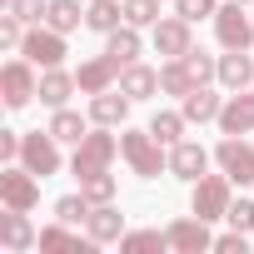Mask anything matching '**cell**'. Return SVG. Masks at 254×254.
<instances>
[{"label": "cell", "instance_id": "2e32d148", "mask_svg": "<svg viewBox=\"0 0 254 254\" xmlns=\"http://www.w3.org/2000/svg\"><path fill=\"white\" fill-rule=\"evenodd\" d=\"M75 80H80L85 95H100V90H115V85H120V65H115L110 55H100V60H85V65L75 70Z\"/></svg>", "mask_w": 254, "mask_h": 254}, {"label": "cell", "instance_id": "f35d334b", "mask_svg": "<svg viewBox=\"0 0 254 254\" xmlns=\"http://www.w3.org/2000/svg\"><path fill=\"white\" fill-rule=\"evenodd\" d=\"M20 140H25L20 130H0V160H5V165L20 160Z\"/></svg>", "mask_w": 254, "mask_h": 254}, {"label": "cell", "instance_id": "5bb4252c", "mask_svg": "<svg viewBox=\"0 0 254 254\" xmlns=\"http://www.w3.org/2000/svg\"><path fill=\"white\" fill-rule=\"evenodd\" d=\"M219 130H224V135H249V130H254V95L234 90V95L224 100V110H219Z\"/></svg>", "mask_w": 254, "mask_h": 254}, {"label": "cell", "instance_id": "603a6c76", "mask_svg": "<svg viewBox=\"0 0 254 254\" xmlns=\"http://www.w3.org/2000/svg\"><path fill=\"white\" fill-rule=\"evenodd\" d=\"M120 90L130 95V100H150V95L160 90V70H150V65H140V60L125 65V70H120Z\"/></svg>", "mask_w": 254, "mask_h": 254}, {"label": "cell", "instance_id": "d4e9b609", "mask_svg": "<svg viewBox=\"0 0 254 254\" xmlns=\"http://www.w3.org/2000/svg\"><path fill=\"white\" fill-rule=\"evenodd\" d=\"M45 130H50V135H55L60 145H80V140L90 135V130H85V120H80L75 110H65V105H60V110L50 115V125H45Z\"/></svg>", "mask_w": 254, "mask_h": 254}, {"label": "cell", "instance_id": "8992f818", "mask_svg": "<svg viewBox=\"0 0 254 254\" xmlns=\"http://www.w3.org/2000/svg\"><path fill=\"white\" fill-rule=\"evenodd\" d=\"M214 35H219L224 50H249L254 45V15H244L239 0H224L214 10Z\"/></svg>", "mask_w": 254, "mask_h": 254}, {"label": "cell", "instance_id": "ac0fdd59", "mask_svg": "<svg viewBox=\"0 0 254 254\" xmlns=\"http://www.w3.org/2000/svg\"><path fill=\"white\" fill-rule=\"evenodd\" d=\"M85 224H90V239H100V244H120V234H125V214L115 209V199L110 204H95Z\"/></svg>", "mask_w": 254, "mask_h": 254}, {"label": "cell", "instance_id": "30bf717a", "mask_svg": "<svg viewBox=\"0 0 254 254\" xmlns=\"http://www.w3.org/2000/svg\"><path fill=\"white\" fill-rule=\"evenodd\" d=\"M165 239H170V249H175V254H199V249H214L209 219H199V214H190V219H175V224L165 229Z\"/></svg>", "mask_w": 254, "mask_h": 254}, {"label": "cell", "instance_id": "8d00e7d4", "mask_svg": "<svg viewBox=\"0 0 254 254\" xmlns=\"http://www.w3.org/2000/svg\"><path fill=\"white\" fill-rule=\"evenodd\" d=\"M175 10L194 25V20H214V10H219V5H214V0H175Z\"/></svg>", "mask_w": 254, "mask_h": 254}, {"label": "cell", "instance_id": "7a4b0ae2", "mask_svg": "<svg viewBox=\"0 0 254 254\" xmlns=\"http://www.w3.org/2000/svg\"><path fill=\"white\" fill-rule=\"evenodd\" d=\"M115 155H120V135H110V125H100V130H90V135L75 145L70 170H75V180H85V175L110 170V165H115Z\"/></svg>", "mask_w": 254, "mask_h": 254}, {"label": "cell", "instance_id": "e0dca14e", "mask_svg": "<svg viewBox=\"0 0 254 254\" xmlns=\"http://www.w3.org/2000/svg\"><path fill=\"white\" fill-rule=\"evenodd\" d=\"M75 90H80V80H75L70 70H60V65H55V70H40V105L60 110V105L75 95Z\"/></svg>", "mask_w": 254, "mask_h": 254}, {"label": "cell", "instance_id": "e575fe53", "mask_svg": "<svg viewBox=\"0 0 254 254\" xmlns=\"http://www.w3.org/2000/svg\"><path fill=\"white\" fill-rule=\"evenodd\" d=\"M20 40H25V20L20 15H0V45H5V50H20Z\"/></svg>", "mask_w": 254, "mask_h": 254}, {"label": "cell", "instance_id": "484cf974", "mask_svg": "<svg viewBox=\"0 0 254 254\" xmlns=\"http://www.w3.org/2000/svg\"><path fill=\"white\" fill-rule=\"evenodd\" d=\"M185 110H155V120H150V135L160 140V145H180L185 140Z\"/></svg>", "mask_w": 254, "mask_h": 254}, {"label": "cell", "instance_id": "d6986e66", "mask_svg": "<svg viewBox=\"0 0 254 254\" xmlns=\"http://www.w3.org/2000/svg\"><path fill=\"white\" fill-rule=\"evenodd\" d=\"M249 80H254V55H249V50L219 55V85H224V90H244Z\"/></svg>", "mask_w": 254, "mask_h": 254}, {"label": "cell", "instance_id": "7c38bea8", "mask_svg": "<svg viewBox=\"0 0 254 254\" xmlns=\"http://www.w3.org/2000/svg\"><path fill=\"white\" fill-rule=\"evenodd\" d=\"M204 170H209V150H204V145H194V140H180V145H170V175H175V180L194 185Z\"/></svg>", "mask_w": 254, "mask_h": 254}, {"label": "cell", "instance_id": "d6a6232c", "mask_svg": "<svg viewBox=\"0 0 254 254\" xmlns=\"http://www.w3.org/2000/svg\"><path fill=\"white\" fill-rule=\"evenodd\" d=\"M80 190H85V199H90V204H110V199H115V175H110V170L85 175V180H80Z\"/></svg>", "mask_w": 254, "mask_h": 254}, {"label": "cell", "instance_id": "9c48e42d", "mask_svg": "<svg viewBox=\"0 0 254 254\" xmlns=\"http://www.w3.org/2000/svg\"><path fill=\"white\" fill-rule=\"evenodd\" d=\"M214 160H219V170H224L234 185H254V145H249L244 135H224V140L214 145Z\"/></svg>", "mask_w": 254, "mask_h": 254}, {"label": "cell", "instance_id": "cb8c5ba5", "mask_svg": "<svg viewBox=\"0 0 254 254\" xmlns=\"http://www.w3.org/2000/svg\"><path fill=\"white\" fill-rule=\"evenodd\" d=\"M85 25L100 30V35L120 30L125 25V0H90V5H85Z\"/></svg>", "mask_w": 254, "mask_h": 254}, {"label": "cell", "instance_id": "4dcf8cb0", "mask_svg": "<svg viewBox=\"0 0 254 254\" xmlns=\"http://www.w3.org/2000/svg\"><path fill=\"white\" fill-rule=\"evenodd\" d=\"M125 25H135V30L160 25V0H125Z\"/></svg>", "mask_w": 254, "mask_h": 254}, {"label": "cell", "instance_id": "277c9868", "mask_svg": "<svg viewBox=\"0 0 254 254\" xmlns=\"http://www.w3.org/2000/svg\"><path fill=\"white\" fill-rule=\"evenodd\" d=\"M20 165L30 170V175H40V180H50V175H60V140L50 135V130H30L25 140H20Z\"/></svg>", "mask_w": 254, "mask_h": 254}, {"label": "cell", "instance_id": "4316f807", "mask_svg": "<svg viewBox=\"0 0 254 254\" xmlns=\"http://www.w3.org/2000/svg\"><path fill=\"white\" fill-rule=\"evenodd\" d=\"M45 25H55L60 35L80 30V25H85V10H80V0H50V10H45Z\"/></svg>", "mask_w": 254, "mask_h": 254}, {"label": "cell", "instance_id": "6da1fadb", "mask_svg": "<svg viewBox=\"0 0 254 254\" xmlns=\"http://www.w3.org/2000/svg\"><path fill=\"white\" fill-rule=\"evenodd\" d=\"M120 155H125V165H130L140 180H155V175L170 170V155H165V145L150 130H120Z\"/></svg>", "mask_w": 254, "mask_h": 254}, {"label": "cell", "instance_id": "8fae6325", "mask_svg": "<svg viewBox=\"0 0 254 254\" xmlns=\"http://www.w3.org/2000/svg\"><path fill=\"white\" fill-rule=\"evenodd\" d=\"M190 50H194V35H190V20H185V15H170V20L155 25V55H165V60H185Z\"/></svg>", "mask_w": 254, "mask_h": 254}, {"label": "cell", "instance_id": "3957f363", "mask_svg": "<svg viewBox=\"0 0 254 254\" xmlns=\"http://www.w3.org/2000/svg\"><path fill=\"white\" fill-rule=\"evenodd\" d=\"M229 185H234L229 175H199V180H194V194H190V214H199V219H224L229 204H234Z\"/></svg>", "mask_w": 254, "mask_h": 254}, {"label": "cell", "instance_id": "52a82bcc", "mask_svg": "<svg viewBox=\"0 0 254 254\" xmlns=\"http://www.w3.org/2000/svg\"><path fill=\"white\" fill-rule=\"evenodd\" d=\"M20 55H25L30 65H40V70H55L70 50H65V35H60L55 25H30L25 40H20Z\"/></svg>", "mask_w": 254, "mask_h": 254}, {"label": "cell", "instance_id": "1f68e13d", "mask_svg": "<svg viewBox=\"0 0 254 254\" xmlns=\"http://www.w3.org/2000/svg\"><path fill=\"white\" fill-rule=\"evenodd\" d=\"M185 70L194 75V85H209V80H219V60H214L209 50H190V55H185Z\"/></svg>", "mask_w": 254, "mask_h": 254}, {"label": "cell", "instance_id": "ab89813d", "mask_svg": "<svg viewBox=\"0 0 254 254\" xmlns=\"http://www.w3.org/2000/svg\"><path fill=\"white\" fill-rule=\"evenodd\" d=\"M239 5H254V0H239Z\"/></svg>", "mask_w": 254, "mask_h": 254}, {"label": "cell", "instance_id": "83f0119b", "mask_svg": "<svg viewBox=\"0 0 254 254\" xmlns=\"http://www.w3.org/2000/svg\"><path fill=\"white\" fill-rule=\"evenodd\" d=\"M155 249H170V239L160 229H130V234H120V254H155Z\"/></svg>", "mask_w": 254, "mask_h": 254}, {"label": "cell", "instance_id": "ffe728a7", "mask_svg": "<svg viewBox=\"0 0 254 254\" xmlns=\"http://www.w3.org/2000/svg\"><path fill=\"white\" fill-rule=\"evenodd\" d=\"M180 110H185V120H190V125H204V120H219L224 100H219L209 85H194V90L185 95V105H180Z\"/></svg>", "mask_w": 254, "mask_h": 254}, {"label": "cell", "instance_id": "4fadbf2b", "mask_svg": "<svg viewBox=\"0 0 254 254\" xmlns=\"http://www.w3.org/2000/svg\"><path fill=\"white\" fill-rule=\"evenodd\" d=\"M0 244H5L10 254H25V249H35V244H40V234L30 229L25 209H5V214H0Z\"/></svg>", "mask_w": 254, "mask_h": 254}, {"label": "cell", "instance_id": "f546056e", "mask_svg": "<svg viewBox=\"0 0 254 254\" xmlns=\"http://www.w3.org/2000/svg\"><path fill=\"white\" fill-rule=\"evenodd\" d=\"M90 209H95V204L85 199V190H80V194H60V199H55V219H60V224H85V219H90Z\"/></svg>", "mask_w": 254, "mask_h": 254}, {"label": "cell", "instance_id": "5b68a950", "mask_svg": "<svg viewBox=\"0 0 254 254\" xmlns=\"http://www.w3.org/2000/svg\"><path fill=\"white\" fill-rule=\"evenodd\" d=\"M0 204L30 214L40 204V175H30L25 165H5V170H0Z\"/></svg>", "mask_w": 254, "mask_h": 254}, {"label": "cell", "instance_id": "ba28073f", "mask_svg": "<svg viewBox=\"0 0 254 254\" xmlns=\"http://www.w3.org/2000/svg\"><path fill=\"white\" fill-rule=\"evenodd\" d=\"M0 95H5V110H25V105L40 95L35 65H30V60H10L5 70H0Z\"/></svg>", "mask_w": 254, "mask_h": 254}, {"label": "cell", "instance_id": "d590c367", "mask_svg": "<svg viewBox=\"0 0 254 254\" xmlns=\"http://www.w3.org/2000/svg\"><path fill=\"white\" fill-rule=\"evenodd\" d=\"M224 219H229V229H244V234H249V229H254V199H244V194H239V199L229 204V214H224Z\"/></svg>", "mask_w": 254, "mask_h": 254}, {"label": "cell", "instance_id": "9a60e30c", "mask_svg": "<svg viewBox=\"0 0 254 254\" xmlns=\"http://www.w3.org/2000/svg\"><path fill=\"white\" fill-rule=\"evenodd\" d=\"M130 95H125V90H100V95H90V120L95 125H110V130H115V125H125V115H130Z\"/></svg>", "mask_w": 254, "mask_h": 254}, {"label": "cell", "instance_id": "7402d4cb", "mask_svg": "<svg viewBox=\"0 0 254 254\" xmlns=\"http://www.w3.org/2000/svg\"><path fill=\"white\" fill-rule=\"evenodd\" d=\"M105 55H110L120 70H125V65H135V60H140V30H135V25L110 30V35H105Z\"/></svg>", "mask_w": 254, "mask_h": 254}, {"label": "cell", "instance_id": "836d02e7", "mask_svg": "<svg viewBox=\"0 0 254 254\" xmlns=\"http://www.w3.org/2000/svg\"><path fill=\"white\" fill-rule=\"evenodd\" d=\"M5 10H10V15H20L25 25H40V20H45V10H50V0H5Z\"/></svg>", "mask_w": 254, "mask_h": 254}, {"label": "cell", "instance_id": "44dd1931", "mask_svg": "<svg viewBox=\"0 0 254 254\" xmlns=\"http://www.w3.org/2000/svg\"><path fill=\"white\" fill-rule=\"evenodd\" d=\"M40 249H70V254H95L100 249V239H80V234H70V224H45L40 229Z\"/></svg>", "mask_w": 254, "mask_h": 254}, {"label": "cell", "instance_id": "f1b7e54d", "mask_svg": "<svg viewBox=\"0 0 254 254\" xmlns=\"http://www.w3.org/2000/svg\"><path fill=\"white\" fill-rule=\"evenodd\" d=\"M160 90H165V95H180V100L194 90V75L185 70V60H165V65H160Z\"/></svg>", "mask_w": 254, "mask_h": 254}, {"label": "cell", "instance_id": "74e56055", "mask_svg": "<svg viewBox=\"0 0 254 254\" xmlns=\"http://www.w3.org/2000/svg\"><path fill=\"white\" fill-rule=\"evenodd\" d=\"M214 249H219V254H244V249H254V239H249L244 229H229V234L214 239Z\"/></svg>", "mask_w": 254, "mask_h": 254}]
</instances>
